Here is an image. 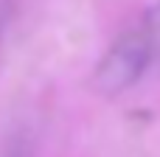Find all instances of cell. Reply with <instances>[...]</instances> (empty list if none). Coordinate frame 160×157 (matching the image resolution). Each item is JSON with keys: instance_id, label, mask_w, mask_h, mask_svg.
I'll list each match as a JSON object with an SVG mask.
<instances>
[{"instance_id": "6da1fadb", "label": "cell", "mask_w": 160, "mask_h": 157, "mask_svg": "<svg viewBox=\"0 0 160 157\" xmlns=\"http://www.w3.org/2000/svg\"><path fill=\"white\" fill-rule=\"evenodd\" d=\"M155 56H158V48L149 39V34L141 25L129 28L121 37H115L104 51V56L98 59L93 73V87L101 96H121L149 70Z\"/></svg>"}, {"instance_id": "7a4b0ae2", "label": "cell", "mask_w": 160, "mask_h": 157, "mask_svg": "<svg viewBox=\"0 0 160 157\" xmlns=\"http://www.w3.org/2000/svg\"><path fill=\"white\" fill-rule=\"evenodd\" d=\"M0 157H34V143H31L28 132H14V135L3 143Z\"/></svg>"}, {"instance_id": "3957f363", "label": "cell", "mask_w": 160, "mask_h": 157, "mask_svg": "<svg viewBox=\"0 0 160 157\" xmlns=\"http://www.w3.org/2000/svg\"><path fill=\"white\" fill-rule=\"evenodd\" d=\"M141 28L149 34V39L155 42V48H158V53H160V0L149 8V11H146V17H143Z\"/></svg>"}, {"instance_id": "277c9868", "label": "cell", "mask_w": 160, "mask_h": 157, "mask_svg": "<svg viewBox=\"0 0 160 157\" xmlns=\"http://www.w3.org/2000/svg\"><path fill=\"white\" fill-rule=\"evenodd\" d=\"M0 31H3V14H0Z\"/></svg>"}]
</instances>
